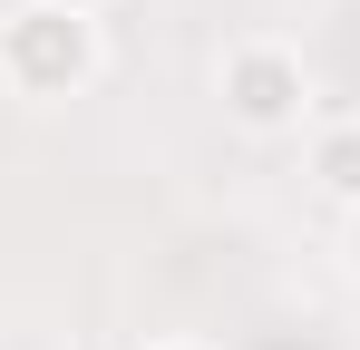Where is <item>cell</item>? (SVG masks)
Wrapping results in <instances>:
<instances>
[{
    "mask_svg": "<svg viewBox=\"0 0 360 350\" xmlns=\"http://www.w3.org/2000/svg\"><path fill=\"white\" fill-rule=\"evenodd\" d=\"M98 68H108V30H98L88 10L20 0V10L0 20V88H10V98H30V108L98 88Z\"/></svg>",
    "mask_w": 360,
    "mask_h": 350,
    "instance_id": "6da1fadb",
    "label": "cell"
},
{
    "mask_svg": "<svg viewBox=\"0 0 360 350\" xmlns=\"http://www.w3.org/2000/svg\"><path fill=\"white\" fill-rule=\"evenodd\" d=\"M214 98H224V117L243 136H302L311 127V68H302L292 39L253 30V39H234L214 58Z\"/></svg>",
    "mask_w": 360,
    "mask_h": 350,
    "instance_id": "7a4b0ae2",
    "label": "cell"
},
{
    "mask_svg": "<svg viewBox=\"0 0 360 350\" xmlns=\"http://www.w3.org/2000/svg\"><path fill=\"white\" fill-rule=\"evenodd\" d=\"M311 185H321L341 214L360 205V117H321V127H311Z\"/></svg>",
    "mask_w": 360,
    "mask_h": 350,
    "instance_id": "3957f363",
    "label": "cell"
},
{
    "mask_svg": "<svg viewBox=\"0 0 360 350\" xmlns=\"http://www.w3.org/2000/svg\"><path fill=\"white\" fill-rule=\"evenodd\" d=\"M341 253H351V273H360V205H351V233H341Z\"/></svg>",
    "mask_w": 360,
    "mask_h": 350,
    "instance_id": "277c9868",
    "label": "cell"
},
{
    "mask_svg": "<svg viewBox=\"0 0 360 350\" xmlns=\"http://www.w3.org/2000/svg\"><path fill=\"white\" fill-rule=\"evenodd\" d=\"M146 350H214V341H146Z\"/></svg>",
    "mask_w": 360,
    "mask_h": 350,
    "instance_id": "5b68a950",
    "label": "cell"
},
{
    "mask_svg": "<svg viewBox=\"0 0 360 350\" xmlns=\"http://www.w3.org/2000/svg\"><path fill=\"white\" fill-rule=\"evenodd\" d=\"M59 10H88V20H98V10H108V0H59Z\"/></svg>",
    "mask_w": 360,
    "mask_h": 350,
    "instance_id": "8992f818",
    "label": "cell"
}]
</instances>
